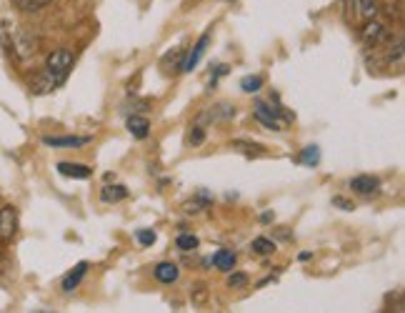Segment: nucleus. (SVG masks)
<instances>
[{"mask_svg":"<svg viewBox=\"0 0 405 313\" xmlns=\"http://www.w3.org/2000/svg\"><path fill=\"white\" fill-rule=\"evenodd\" d=\"M71 68H73V53L68 48L53 50V53L48 55V61H45V73L55 80V85L66 83Z\"/></svg>","mask_w":405,"mask_h":313,"instance_id":"f257e3e1","label":"nucleus"},{"mask_svg":"<svg viewBox=\"0 0 405 313\" xmlns=\"http://www.w3.org/2000/svg\"><path fill=\"white\" fill-rule=\"evenodd\" d=\"M256 121L263 123V126L268 128V131H283L286 128V118H283V110L280 108H273L270 103L265 101H258L256 103Z\"/></svg>","mask_w":405,"mask_h":313,"instance_id":"f03ea898","label":"nucleus"},{"mask_svg":"<svg viewBox=\"0 0 405 313\" xmlns=\"http://www.w3.org/2000/svg\"><path fill=\"white\" fill-rule=\"evenodd\" d=\"M15 53H18V58L20 61H28L30 55L36 53V38L30 36L25 28H20L18 33H15V38H13V43H8Z\"/></svg>","mask_w":405,"mask_h":313,"instance_id":"7ed1b4c3","label":"nucleus"},{"mask_svg":"<svg viewBox=\"0 0 405 313\" xmlns=\"http://www.w3.org/2000/svg\"><path fill=\"white\" fill-rule=\"evenodd\" d=\"M18 231V211L13 205L0 208V241H10Z\"/></svg>","mask_w":405,"mask_h":313,"instance_id":"20e7f679","label":"nucleus"},{"mask_svg":"<svg viewBox=\"0 0 405 313\" xmlns=\"http://www.w3.org/2000/svg\"><path fill=\"white\" fill-rule=\"evenodd\" d=\"M208 43H210V33H202L200 41H198L196 45H193L191 53H185V61H183V68H180V71H183V73H191L193 68H196L198 63H200L202 55H205V48H208Z\"/></svg>","mask_w":405,"mask_h":313,"instance_id":"39448f33","label":"nucleus"},{"mask_svg":"<svg viewBox=\"0 0 405 313\" xmlns=\"http://www.w3.org/2000/svg\"><path fill=\"white\" fill-rule=\"evenodd\" d=\"M351 188L358 196H373L381 188V181L376 175H355V178H351Z\"/></svg>","mask_w":405,"mask_h":313,"instance_id":"423d86ee","label":"nucleus"},{"mask_svg":"<svg viewBox=\"0 0 405 313\" xmlns=\"http://www.w3.org/2000/svg\"><path fill=\"white\" fill-rule=\"evenodd\" d=\"M58 173H60V175H68V178H78V181H85V178H90L93 168H88L85 163H68V161H60V163H58Z\"/></svg>","mask_w":405,"mask_h":313,"instance_id":"0eeeda50","label":"nucleus"},{"mask_svg":"<svg viewBox=\"0 0 405 313\" xmlns=\"http://www.w3.org/2000/svg\"><path fill=\"white\" fill-rule=\"evenodd\" d=\"M128 131H131L133 138L145 140L150 136V121L145 115H131V118H128Z\"/></svg>","mask_w":405,"mask_h":313,"instance_id":"6e6552de","label":"nucleus"},{"mask_svg":"<svg viewBox=\"0 0 405 313\" xmlns=\"http://www.w3.org/2000/svg\"><path fill=\"white\" fill-rule=\"evenodd\" d=\"M85 273H88V261H80V263H78L75 268H73V271L63 278V291H66V293L75 291L78 286H80V281L85 278Z\"/></svg>","mask_w":405,"mask_h":313,"instance_id":"1a4fd4ad","label":"nucleus"},{"mask_svg":"<svg viewBox=\"0 0 405 313\" xmlns=\"http://www.w3.org/2000/svg\"><path fill=\"white\" fill-rule=\"evenodd\" d=\"M153 273H155V278H158L161 283H175L180 278V268L175 263H168V261H165V263L155 265Z\"/></svg>","mask_w":405,"mask_h":313,"instance_id":"9d476101","label":"nucleus"},{"mask_svg":"<svg viewBox=\"0 0 405 313\" xmlns=\"http://www.w3.org/2000/svg\"><path fill=\"white\" fill-rule=\"evenodd\" d=\"M43 143L50 145V148H80V145L90 143V138H75V136H66V138H53V136H48V138H43Z\"/></svg>","mask_w":405,"mask_h":313,"instance_id":"9b49d317","label":"nucleus"},{"mask_svg":"<svg viewBox=\"0 0 405 313\" xmlns=\"http://www.w3.org/2000/svg\"><path fill=\"white\" fill-rule=\"evenodd\" d=\"M128 198V188L120 186V183H113V186H105L101 191V201L103 203H118V201Z\"/></svg>","mask_w":405,"mask_h":313,"instance_id":"f8f14e48","label":"nucleus"},{"mask_svg":"<svg viewBox=\"0 0 405 313\" xmlns=\"http://www.w3.org/2000/svg\"><path fill=\"white\" fill-rule=\"evenodd\" d=\"M213 265L218 268V271H233V268H235V253L228 251V248H221V251H215Z\"/></svg>","mask_w":405,"mask_h":313,"instance_id":"ddd939ff","label":"nucleus"},{"mask_svg":"<svg viewBox=\"0 0 405 313\" xmlns=\"http://www.w3.org/2000/svg\"><path fill=\"white\" fill-rule=\"evenodd\" d=\"M353 6H355L358 18L370 20L378 15V0H353Z\"/></svg>","mask_w":405,"mask_h":313,"instance_id":"4468645a","label":"nucleus"},{"mask_svg":"<svg viewBox=\"0 0 405 313\" xmlns=\"http://www.w3.org/2000/svg\"><path fill=\"white\" fill-rule=\"evenodd\" d=\"M383 36H385V25L378 23L376 18H370V23L363 28V41L365 43H373V45H376V43L381 41Z\"/></svg>","mask_w":405,"mask_h":313,"instance_id":"2eb2a0df","label":"nucleus"},{"mask_svg":"<svg viewBox=\"0 0 405 313\" xmlns=\"http://www.w3.org/2000/svg\"><path fill=\"white\" fill-rule=\"evenodd\" d=\"M275 241H270V238H265V235H258V238H253L251 243V251L258 253V256H270V253H275Z\"/></svg>","mask_w":405,"mask_h":313,"instance_id":"dca6fc26","label":"nucleus"},{"mask_svg":"<svg viewBox=\"0 0 405 313\" xmlns=\"http://www.w3.org/2000/svg\"><path fill=\"white\" fill-rule=\"evenodd\" d=\"M30 88H33V93H50V91H55L58 85H55V80L50 78L48 73L43 71L40 75H38V78L33 80V85H30Z\"/></svg>","mask_w":405,"mask_h":313,"instance_id":"f3484780","label":"nucleus"},{"mask_svg":"<svg viewBox=\"0 0 405 313\" xmlns=\"http://www.w3.org/2000/svg\"><path fill=\"white\" fill-rule=\"evenodd\" d=\"M13 3H15V8L23 13H38L45 6H50V0H13Z\"/></svg>","mask_w":405,"mask_h":313,"instance_id":"a211bd4d","label":"nucleus"},{"mask_svg":"<svg viewBox=\"0 0 405 313\" xmlns=\"http://www.w3.org/2000/svg\"><path fill=\"white\" fill-rule=\"evenodd\" d=\"M298 161L305 163V166H318L321 163V148L318 145H308V148H303Z\"/></svg>","mask_w":405,"mask_h":313,"instance_id":"6ab92c4d","label":"nucleus"},{"mask_svg":"<svg viewBox=\"0 0 405 313\" xmlns=\"http://www.w3.org/2000/svg\"><path fill=\"white\" fill-rule=\"evenodd\" d=\"M240 88H243L245 93H258L263 88V78L260 75H245V78L240 80Z\"/></svg>","mask_w":405,"mask_h":313,"instance_id":"aec40b11","label":"nucleus"},{"mask_svg":"<svg viewBox=\"0 0 405 313\" xmlns=\"http://www.w3.org/2000/svg\"><path fill=\"white\" fill-rule=\"evenodd\" d=\"M198 238L193 233H183V235H178V241H175V246L180 248V251H196L198 248Z\"/></svg>","mask_w":405,"mask_h":313,"instance_id":"412c9836","label":"nucleus"},{"mask_svg":"<svg viewBox=\"0 0 405 313\" xmlns=\"http://www.w3.org/2000/svg\"><path fill=\"white\" fill-rule=\"evenodd\" d=\"M233 145H235L238 151L248 153V156H260L263 153V145H258V143H243V140H235Z\"/></svg>","mask_w":405,"mask_h":313,"instance_id":"4be33fe9","label":"nucleus"},{"mask_svg":"<svg viewBox=\"0 0 405 313\" xmlns=\"http://www.w3.org/2000/svg\"><path fill=\"white\" fill-rule=\"evenodd\" d=\"M228 286H230V289H245V286H248V276H245V273H230V276H228Z\"/></svg>","mask_w":405,"mask_h":313,"instance_id":"5701e85b","label":"nucleus"},{"mask_svg":"<svg viewBox=\"0 0 405 313\" xmlns=\"http://www.w3.org/2000/svg\"><path fill=\"white\" fill-rule=\"evenodd\" d=\"M202 140H205V128L198 123V126H193V131H191V136H188V143H193V145H200Z\"/></svg>","mask_w":405,"mask_h":313,"instance_id":"b1692460","label":"nucleus"},{"mask_svg":"<svg viewBox=\"0 0 405 313\" xmlns=\"http://www.w3.org/2000/svg\"><path fill=\"white\" fill-rule=\"evenodd\" d=\"M135 238H138V243H140V246H153V243H155V233H153V231H145V228L138 231Z\"/></svg>","mask_w":405,"mask_h":313,"instance_id":"393cba45","label":"nucleus"},{"mask_svg":"<svg viewBox=\"0 0 405 313\" xmlns=\"http://www.w3.org/2000/svg\"><path fill=\"white\" fill-rule=\"evenodd\" d=\"M333 205H340L343 211H353V208H355V205H353L351 201H346V198H333Z\"/></svg>","mask_w":405,"mask_h":313,"instance_id":"a878e982","label":"nucleus"}]
</instances>
